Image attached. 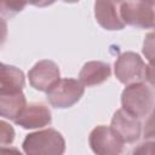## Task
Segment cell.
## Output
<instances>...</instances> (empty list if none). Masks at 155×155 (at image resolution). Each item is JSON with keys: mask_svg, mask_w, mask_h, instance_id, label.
Returning <instances> with one entry per match:
<instances>
[{"mask_svg": "<svg viewBox=\"0 0 155 155\" xmlns=\"http://www.w3.org/2000/svg\"><path fill=\"white\" fill-rule=\"evenodd\" d=\"M22 147L28 155H61L65 150V140L57 130L46 128L27 134Z\"/></svg>", "mask_w": 155, "mask_h": 155, "instance_id": "obj_1", "label": "cell"}, {"mask_svg": "<svg viewBox=\"0 0 155 155\" xmlns=\"http://www.w3.org/2000/svg\"><path fill=\"white\" fill-rule=\"evenodd\" d=\"M154 104L153 91L143 82L127 85L121 93V105L131 115L140 119L144 117Z\"/></svg>", "mask_w": 155, "mask_h": 155, "instance_id": "obj_2", "label": "cell"}, {"mask_svg": "<svg viewBox=\"0 0 155 155\" xmlns=\"http://www.w3.org/2000/svg\"><path fill=\"white\" fill-rule=\"evenodd\" d=\"M85 86L76 79H61L46 93L48 103L53 108L67 109L73 107L84 96Z\"/></svg>", "mask_w": 155, "mask_h": 155, "instance_id": "obj_3", "label": "cell"}, {"mask_svg": "<svg viewBox=\"0 0 155 155\" xmlns=\"http://www.w3.org/2000/svg\"><path fill=\"white\" fill-rule=\"evenodd\" d=\"M145 69L147 65L140 56L131 51L121 53L114 63L116 79L126 86L136 82H143L145 80Z\"/></svg>", "mask_w": 155, "mask_h": 155, "instance_id": "obj_4", "label": "cell"}, {"mask_svg": "<svg viewBox=\"0 0 155 155\" xmlns=\"http://www.w3.org/2000/svg\"><path fill=\"white\" fill-rule=\"evenodd\" d=\"M88 143L92 151L98 155L121 154L125 144L114 128L105 125H99L91 131L88 136Z\"/></svg>", "mask_w": 155, "mask_h": 155, "instance_id": "obj_5", "label": "cell"}, {"mask_svg": "<svg viewBox=\"0 0 155 155\" xmlns=\"http://www.w3.org/2000/svg\"><path fill=\"white\" fill-rule=\"evenodd\" d=\"M126 0H96L94 17L105 30H121L125 28L124 6Z\"/></svg>", "mask_w": 155, "mask_h": 155, "instance_id": "obj_6", "label": "cell"}, {"mask_svg": "<svg viewBox=\"0 0 155 155\" xmlns=\"http://www.w3.org/2000/svg\"><path fill=\"white\" fill-rule=\"evenodd\" d=\"M126 24L142 29H155V5L142 0H126L124 6Z\"/></svg>", "mask_w": 155, "mask_h": 155, "instance_id": "obj_7", "label": "cell"}, {"mask_svg": "<svg viewBox=\"0 0 155 155\" xmlns=\"http://www.w3.org/2000/svg\"><path fill=\"white\" fill-rule=\"evenodd\" d=\"M28 78L31 87L38 91L47 92L56 82L61 80V71L54 62L42 59L33 65V68L28 71Z\"/></svg>", "mask_w": 155, "mask_h": 155, "instance_id": "obj_8", "label": "cell"}, {"mask_svg": "<svg viewBox=\"0 0 155 155\" xmlns=\"http://www.w3.org/2000/svg\"><path fill=\"white\" fill-rule=\"evenodd\" d=\"M110 126L125 143H134L142 134V125L139 119L131 115L122 108L114 113Z\"/></svg>", "mask_w": 155, "mask_h": 155, "instance_id": "obj_9", "label": "cell"}, {"mask_svg": "<svg viewBox=\"0 0 155 155\" xmlns=\"http://www.w3.org/2000/svg\"><path fill=\"white\" fill-rule=\"evenodd\" d=\"M52 122V115L44 103H30L28 104L21 115L15 120V124L25 128L34 130L48 126Z\"/></svg>", "mask_w": 155, "mask_h": 155, "instance_id": "obj_10", "label": "cell"}, {"mask_svg": "<svg viewBox=\"0 0 155 155\" xmlns=\"http://www.w3.org/2000/svg\"><path fill=\"white\" fill-rule=\"evenodd\" d=\"M111 68L102 61H91L84 64L79 73V80L85 87H92L103 84L109 79Z\"/></svg>", "mask_w": 155, "mask_h": 155, "instance_id": "obj_11", "label": "cell"}, {"mask_svg": "<svg viewBox=\"0 0 155 155\" xmlns=\"http://www.w3.org/2000/svg\"><path fill=\"white\" fill-rule=\"evenodd\" d=\"M24 74L17 67L10 64H1L0 76V93H13L21 92L24 87Z\"/></svg>", "mask_w": 155, "mask_h": 155, "instance_id": "obj_12", "label": "cell"}, {"mask_svg": "<svg viewBox=\"0 0 155 155\" xmlns=\"http://www.w3.org/2000/svg\"><path fill=\"white\" fill-rule=\"evenodd\" d=\"M27 107L25 96L23 92L0 93V115L4 119L16 120Z\"/></svg>", "mask_w": 155, "mask_h": 155, "instance_id": "obj_13", "label": "cell"}, {"mask_svg": "<svg viewBox=\"0 0 155 155\" xmlns=\"http://www.w3.org/2000/svg\"><path fill=\"white\" fill-rule=\"evenodd\" d=\"M0 4H1L2 17L11 18L25 7V5L28 4V0H0Z\"/></svg>", "mask_w": 155, "mask_h": 155, "instance_id": "obj_14", "label": "cell"}, {"mask_svg": "<svg viewBox=\"0 0 155 155\" xmlns=\"http://www.w3.org/2000/svg\"><path fill=\"white\" fill-rule=\"evenodd\" d=\"M142 51L144 57L148 59V62L155 61V31L145 35Z\"/></svg>", "mask_w": 155, "mask_h": 155, "instance_id": "obj_15", "label": "cell"}, {"mask_svg": "<svg viewBox=\"0 0 155 155\" xmlns=\"http://www.w3.org/2000/svg\"><path fill=\"white\" fill-rule=\"evenodd\" d=\"M15 139V130L13 127L7 124L5 120H1L0 121V142H1V145L5 147V145H8L13 142Z\"/></svg>", "mask_w": 155, "mask_h": 155, "instance_id": "obj_16", "label": "cell"}, {"mask_svg": "<svg viewBox=\"0 0 155 155\" xmlns=\"http://www.w3.org/2000/svg\"><path fill=\"white\" fill-rule=\"evenodd\" d=\"M132 154H155V137L148 138L144 143L139 144L132 150Z\"/></svg>", "mask_w": 155, "mask_h": 155, "instance_id": "obj_17", "label": "cell"}, {"mask_svg": "<svg viewBox=\"0 0 155 155\" xmlns=\"http://www.w3.org/2000/svg\"><path fill=\"white\" fill-rule=\"evenodd\" d=\"M143 137L145 139L155 137V107H154L151 114L149 115L148 120L145 121L144 130H143Z\"/></svg>", "mask_w": 155, "mask_h": 155, "instance_id": "obj_18", "label": "cell"}, {"mask_svg": "<svg viewBox=\"0 0 155 155\" xmlns=\"http://www.w3.org/2000/svg\"><path fill=\"white\" fill-rule=\"evenodd\" d=\"M145 80L155 88V61L148 63L145 69Z\"/></svg>", "mask_w": 155, "mask_h": 155, "instance_id": "obj_19", "label": "cell"}, {"mask_svg": "<svg viewBox=\"0 0 155 155\" xmlns=\"http://www.w3.org/2000/svg\"><path fill=\"white\" fill-rule=\"evenodd\" d=\"M56 0H28V4L36 6V7H46L54 2Z\"/></svg>", "mask_w": 155, "mask_h": 155, "instance_id": "obj_20", "label": "cell"}, {"mask_svg": "<svg viewBox=\"0 0 155 155\" xmlns=\"http://www.w3.org/2000/svg\"><path fill=\"white\" fill-rule=\"evenodd\" d=\"M64 2H69V4H73V2H78L79 0H63Z\"/></svg>", "mask_w": 155, "mask_h": 155, "instance_id": "obj_21", "label": "cell"}, {"mask_svg": "<svg viewBox=\"0 0 155 155\" xmlns=\"http://www.w3.org/2000/svg\"><path fill=\"white\" fill-rule=\"evenodd\" d=\"M142 1H147V2H150V4H155V0H142Z\"/></svg>", "mask_w": 155, "mask_h": 155, "instance_id": "obj_22", "label": "cell"}, {"mask_svg": "<svg viewBox=\"0 0 155 155\" xmlns=\"http://www.w3.org/2000/svg\"><path fill=\"white\" fill-rule=\"evenodd\" d=\"M154 5H155V4H154Z\"/></svg>", "mask_w": 155, "mask_h": 155, "instance_id": "obj_23", "label": "cell"}]
</instances>
